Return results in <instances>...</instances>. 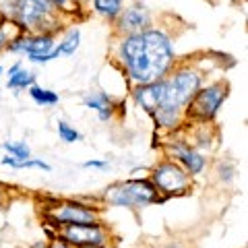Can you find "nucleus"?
<instances>
[{"instance_id": "f257e3e1", "label": "nucleus", "mask_w": 248, "mask_h": 248, "mask_svg": "<svg viewBox=\"0 0 248 248\" xmlns=\"http://www.w3.org/2000/svg\"><path fill=\"white\" fill-rule=\"evenodd\" d=\"M114 60L133 87L147 85L168 77L178 64L176 42L168 29L153 25L141 33L116 37Z\"/></svg>"}, {"instance_id": "f03ea898", "label": "nucleus", "mask_w": 248, "mask_h": 248, "mask_svg": "<svg viewBox=\"0 0 248 248\" xmlns=\"http://www.w3.org/2000/svg\"><path fill=\"white\" fill-rule=\"evenodd\" d=\"M164 81L166 95L161 106L153 112L151 122L161 133L174 135L184 128L186 106L205 83V71L192 62H178Z\"/></svg>"}, {"instance_id": "7ed1b4c3", "label": "nucleus", "mask_w": 248, "mask_h": 248, "mask_svg": "<svg viewBox=\"0 0 248 248\" xmlns=\"http://www.w3.org/2000/svg\"><path fill=\"white\" fill-rule=\"evenodd\" d=\"M104 207L126 209V211H143L151 205H161L164 201L157 195L149 178H126L120 182H112L99 195Z\"/></svg>"}, {"instance_id": "20e7f679", "label": "nucleus", "mask_w": 248, "mask_h": 248, "mask_svg": "<svg viewBox=\"0 0 248 248\" xmlns=\"http://www.w3.org/2000/svg\"><path fill=\"white\" fill-rule=\"evenodd\" d=\"M44 226L54 230L64 226H79V223H93L104 219L102 205L87 203L83 199H56L50 197L48 203L42 205Z\"/></svg>"}, {"instance_id": "39448f33", "label": "nucleus", "mask_w": 248, "mask_h": 248, "mask_svg": "<svg viewBox=\"0 0 248 248\" xmlns=\"http://www.w3.org/2000/svg\"><path fill=\"white\" fill-rule=\"evenodd\" d=\"M230 95V83L228 81H211L203 83L201 89L192 95V99L186 106L184 112V126L188 124H213L217 114L226 104Z\"/></svg>"}, {"instance_id": "423d86ee", "label": "nucleus", "mask_w": 248, "mask_h": 248, "mask_svg": "<svg viewBox=\"0 0 248 248\" xmlns=\"http://www.w3.org/2000/svg\"><path fill=\"white\" fill-rule=\"evenodd\" d=\"M62 19L64 17L48 0H19L11 23L17 31H25V33H40V31L58 33L62 29Z\"/></svg>"}, {"instance_id": "0eeeda50", "label": "nucleus", "mask_w": 248, "mask_h": 248, "mask_svg": "<svg viewBox=\"0 0 248 248\" xmlns=\"http://www.w3.org/2000/svg\"><path fill=\"white\" fill-rule=\"evenodd\" d=\"M6 52L25 56L31 64H48V62L60 58L58 33H52V31H40V33L17 31L6 46Z\"/></svg>"}, {"instance_id": "6e6552de", "label": "nucleus", "mask_w": 248, "mask_h": 248, "mask_svg": "<svg viewBox=\"0 0 248 248\" xmlns=\"http://www.w3.org/2000/svg\"><path fill=\"white\" fill-rule=\"evenodd\" d=\"M151 184L155 186L157 195L161 197V201H170L176 197H186L192 192V186H195V178H192L182 166H178L176 161L161 157L157 164H153L149 168V176Z\"/></svg>"}, {"instance_id": "1a4fd4ad", "label": "nucleus", "mask_w": 248, "mask_h": 248, "mask_svg": "<svg viewBox=\"0 0 248 248\" xmlns=\"http://www.w3.org/2000/svg\"><path fill=\"white\" fill-rule=\"evenodd\" d=\"M161 151H164V157L176 161L178 166H182L192 178L205 174L207 164H209V161H207V155L201 153L199 149H195V147H192V145L184 139L182 133L170 135L166 141L161 143Z\"/></svg>"}, {"instance_id": "9d476101", "label": "nucleus", "mask_w": 248, "mask_h": 248, "mask_svg": "<svg viewBox=\"0 0 248 248\" xmlns=\"http://www.w3.org/2000/svg\"><path fill=\"white\" fill-rule=\"evenodd\" d=\"M56 238L64 240L73 248H87V246H102L112 244L116 236L112 228L102 219L93 223H79V226H64L56 230Z\"/></svg>"}, {"instance_id": "9b49d317", "label": "nucleus", "mask_w": 248, "mask_h": 248, "mask_svg": "<svg viewBox=\"0 0 248 248\" xmlns=\"http://www.w3.org/2000/svg\"><path fill=\"white\" fill-rule=\"evenodd\" d=\"M155 25V15L153 11L141 0L137 2H130L126 6H122L120 15L116 17V21L112 23L114 35L122 37V35H133V33H141Z\"/></svg>"}, {"instance_id": "f8f14e48", "label": "nucleus", "mask_w": 248, "mask_h": 248, "mask_svg": "<svg viewBox=\"0 0 248 248\" xmlns=\"http://www.w3.org/2000/svg\"><path fill=\"white\" fill-rule=\"evenodd\" d=\"M164 79L147 83V85H135L133 91H130V95H133V102L137 104V108H141L149 118L153 116V112L161 106V102H164V95H166V81Z\"/></svg>"}, {"instance_id": "ddd939ff", "label": "nucleus", "mask_w": 248, "mask_h": 248, "mask_svg": "<svg viewBox=\"0 0 248 248\" xmlns=\"http://www.w3.org/2000/svg\"><path fill=\"white\" fill-rule=\"evenodd\" d=\"M83 108L97 116L99 122H110L114 120L118 112V102L110 95L108 91H87L83 95Z\"/></svg>"}, {"instance_id": "4468645a", "label": "nucleus", "mask_w": 248, "mask_h": 248, "mask_svg": "<svg viewBox=\"0 0 248 248\" xmlns=\"http://www.w3.org/2000/svg\"><path fill=\"white\" fill-rule=\"evenodd\" d=\"M35 73L33 71H27L25 66H23V62L17 60L15 64L6 71V89L11 91H27L31 85H35Z\"/></svg>"}, {"instance_id": "2eb2a0df", "label": "nucleus", "mask_w": 248, "mask_h": 248, "mask_svg": "<svg viewBox=\"0 0 248 248\" xmlns=\"http://www.w3.org/2000/svg\"><path fill=\"white\" fill-rule=\"evenodd\" d=\"M87 2H89V11H93L110 23L116 21V17L120 15L124 6V0H87Z\"/></svg>"}, {"instance_id": "dca6fc26", "label": "nucleus", "mask_w": 248, "mask_h": 248, "mask_svg": "<svg viewBox=\"0 0 248 248\" xmlns=\"http://www.w3.org/2000/svg\"><path fill=\"white\" fill-rule=\"evenodd\" d=\"M29 93V97H31V102H33L35 106H40V108H54V106H58L60 104V95L56 91H52L48 87H42V85H31V87L27 89Z\"/></svg>"}, {"instance_id": "f3484780", "label": "nucleus", "mask_w": 248, "mask_h": 248, "mask_svg": "<svg viewBox=\"0 0 248 248\" xmlns=\"http://www.w3.org/2000/svg\"><path fill=\"white\" fill-rule=\"evenodd\" d=\"M0 164L11 170H42V172H52V166L48 161H44L42 157H33V155L29 159H13L11 155H4L0 159Z\"/></svg>"}, {"instance_id": "a211bd4d", "label": "nucleus", "mask_w": 248, "mask_h": 248, "mask_svg": "<svg viewBox=\"0 0 248 248\" xmlns=\"http://www.w3.org/2000/svg\"><path fill=\"white\" fill-rule=\"evenodd\" d=\"M81 46V29L79 27H68L64 31V35L58 37V50L60 56H75V52Z\"/></svg>"}, {"instance_id": "6ab92c4d", "label": "nucleus", "mask_w": 248, "mask_h": 248, "mask_svg": "<svg viewBox=\"0 0 248 248\" xmlns=\"http://www.w3.org/2000/svg\"><path fill=\"white\" fill-rule=\"evenodd\" d=\"M215 174H217V180H219L223 186H230L232 182L236 180L238 176V168L232 159H219L215 166Z\"/></svg>"}, {"instance_id": "aec40b11", "label": "nucleus", "mask_w": 248, "mask_h": 248, "mask_svg": "<svg viewBox=\"0 0 248 248\" xmlns=\"http://www.w3.org/2000/svg\"><path fill=\"white\" fill-rule=\"evenodd\" d=\"M56 130H58V139H60L62 143H66V145H73V143L83 141V135L75 126H71L66 120H58L56 122Z\"/></svg>"}, {"instance_id": "412c9836", "label": "nucleus", "mask_w": 248, "mask_h": 248, "mask_svg": "<svg viewBox=\"0 0 248 248\" xmlns=\"http://www.w3.org/2000/svg\"><path fill=\"white\" fill-rule=\"evenodd\" d=\"M2 149L6 155H11L13 159H29L31 157V147L25 141H6L2 143Z\"/></svg>"}, {"instance_id": "4be33fe9", "label": "nucleus", "mask_w": 248, "mask_h": 248, "mask_svg": "<svg viewBox=\"0 0 248 248\" xmlns=\"http://www.w3.org/2000/svg\"><path fill=\"white\" fill-rule=\"evenodd\" d=\"M48 2L62 15V17H73V15L79 11V0H48Z\"/></svg>"}, {"instance_id": "5701e85b", "label": "nucleus", "mask_w": 248, "mask_h": 248, "mask_svg": "<svg viewBox=\"0 0 248 248\" xmlns=\"http://www.w3.org/2000/svg\"><path fill=\"white\" fill-rule=\"evenodd\" d=\"M15 33H17V29H15V25H13V23H9V21L0 27V54L6 52V46H9V42L13 40Z\"/></svg>"}, {"instance_id": "b1692460", "label": "nucleus", "mask_w": 248, "mask_h": 248, "mask_svg": "<svg viewBox=\"0 0 248 248\" xmlns=\"http://www.w3.org/2000/svg\"><path fill=\"white\" fill-rule=\"evenodd\" d=\"M17 4H19V0H0V13H2V17L9 21V23H11L13 17H15Z\"/></svg>"}, {"instance_id": "393cba45", "label": "nucleus", "mask_w": 248, "mask_h": 248, "mask_svg": "<svg viewBox=\"0 0 248 248\" xmlns=\"http://www.w3.org/2000/svg\"><path fill=\"white\" fill-rule=\"evenodd\" d=\"M85 170H110V164L108 159H87L83 164Z\"/></svg>"}, {"instance_id": "a878e982", "label": "nucleus", "mask_w": 248, "mask_h": 248, "mask_svg": "<svg viewBox=\"0 0 248 248\" xmlns=\"http://www.w3.org/2000/svg\"><path fill=\"white\" fill-rule=\"evenodd\" d=\"M48 248H73V246L66 244L64 240H60V238H52V240H48Z\"/></svg>"}, {"instance_id": "bb28decb", "label": "nucleus", "mask_w": 248, "mask_h": 248, "mask_svg": "<svg viewBox=\"0 0 248 248\" xmlns=\"http://www.w3.org/2000/svg\"><path fill=\"white\" fill-rule=\"evenodd\" d=\"M27 248H48V240L42 238V240H35L33 244H29Z\"/></svg>"}, {"instance_id": "cd10ccee", "label": "nucleus", "mask_w": 248, "mask_h": 248, "mask_svg": "<svg viewBox=\"0 0 248 248\" xmlns=\"http://www.w3.org/2000/svg\"><path fill=\"white\" fill-rule=\"evenodd\" d=\"M4 201H6V188H4V184L0 182V207L4 205Z\"/></svg>"}, {"instance_id": "c85d7f7f", "label": "nucleus", "mask_w": 248, "mask_h": 248, "mask_svg": "<svg viewBox=\"0 0 248 248\" xmlns=\"http://www.w3.org/2000/svg\"><path fill=\"white\" fill-rule=\"evenodd\" d=\"M164 248H186V246H182L180 242H170V244H166Z\"/></svg>"}, {"instance_id": "c756f323", "label": "nucleus", "mask_w": 248, "mask_h": 248, "mask_svg": "<svg viewBox=\"0 0 248 248\" xmlns=\"http://www.w3.org/2000/svg\"><path fill=\"white\" fill-rule=\"evenodd\" d=\"M87 248H116V246L112 242V244H102V246H87Z\"/></svg>"}, {"instance_id": "7c9ffc66", "label": "nucleus", "mask_w": 248, "mask_h": 248, "mask_svg": "<svg viewBox=\"0 0 248 248\" xmlns=\"http://www.w3.org/2000/svg\"><path fill=\"white\" fill-rule=\"evenodd\" d=\"M4 23H6V19L2 17V13H0V27H2V25H4Z\"/></svg>"}, {"instance_id": "2f4dec72", "label": "nucleus", "mask_w": 248, "mask_h": 248, "mask_svg": "<svg viewBox=\"0 0 248 248\" xmlns=\"http://www.w3.org/2000/svg\"><path fill=\"white\" fill-rule=\"evenodd\" d=\"M2 77H4V66L0 64V79H2Z\"/></svg>"}, {"instance_id": "473e14b6", "label": "nucleus", "mask_w": 248, "mask_h": 248, "mask_svg": "<svg viewBox=\"0 0 248 248\" xmlns=\"http://www.w3.org/2000/svg\"><path fill=\"white\" fill-rule=\"evenodd\" d=\"M211 2H217V0H211Z\"/></svg>"}]
</instances>
